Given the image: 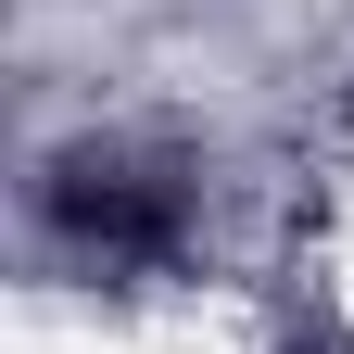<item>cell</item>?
Here are the masks:
<instances>
[{"label": "cell", "mask_w": 354, "mask_h": 354, "mask_svg": "<svg viewBox=\"0 0 354 354\" xmlns=\"http://www.w3.org/2000/svg\"><path fill=\"white\" fill-rule=\"evenodd\" d=\"M38 203H51V228H64V241L114 253V266H152V253H177V177L127 165V152H51Z\"/></svg>", "instance_id": "cell-1"}]
</instances>
